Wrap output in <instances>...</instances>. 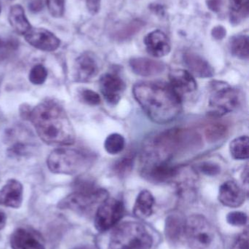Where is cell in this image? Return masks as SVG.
Here are the masks:
<instances>
[{
    "label": "cell",
    "instance_id": "d4e9b609",
    "mask_svg": "<svg viewBox=\"0 0 249 249\" xmlns=\"http://www.w3.org/2000/svg\"><path fill=\"white\" fill-rule=\"evenodd\" d=\"M249 139L247 136H240L234 139L230 145V151L232 158L236 160L248 159Z\"/></svg>",
    "mask_w": 249,
    "mask_h": 249
},
{
    "label": "cell",
    "instance_id": "9c48e42d",
    "mask_svg": "<svg viewBox=\"0 0 249 249\" xmlns=\"http://www.w3.org/2000/svg\"><path fill=\"white\" fill-rule=\"evenodd\" d=\"M124 214V203L108 197L99 205L95 218V225L99 232H105L115 226Z\"/></svg>",
    "mask_w": 249,
    "mask_h": 249
},
{
    "label": "cell",
    "instance_id": "f1b7e54d",
    "mask_svg": "<svg viewBox=\"0 0 249 249\" xmlns=\"http://www.w3.org/2000/svg\"><path fill=\"white\" fill-rule=\"evenodd\" d=\"M134 164V156L127 155L120 158L114 165V171L120 177H124L131 172Z\"/></svg>",
    "mask_w": 249,
    "mask_h": 249
},
{
    "label": "cell",
    "instance_id": "7a4b0ae2",
    "mask_svg": "<svg viewBox=\"0 0 249 249\" xmlns=\"http://www.w3.org/2000/svg\"><path fill=\"white\" fill-rule=\"evenodd\" d=\"M29 119L45 143L57 146H69L74 143V129L67 112L58 102H41L31 110Z\"/></svg>",
    "mask_w": 249,
    "mask_h": 249
},
{
    "label": "cell",
    "instance_id": "f546056e",
    "mask_svg": "<svg viewBox=\"0 0 249 249\" xmlns=\"http://www.w3.org/2000/svg\"><path fill=\"white\" fill-rule=\"evenodd\" d=\"M48 77L46 69L40 64L35 66L29 72V81L34 85H42Z\"/></svg>",
    "mask_w": 249,
    "mask_h": 249
},
{
    "label": "cell",
    "instance_id": "7402d4cb",
    "mask_svg": "<svg viewBox=\"0 0 249 249\" xmlns=\"http://www.w3.org/2000/svg\"><path fill=\"white\" fill-rule=\"evenodd\" d=\"M8 18L12 27L20 35H26L32 28L20 4H14L10 7Z\"/></svg>",
    "mask_w": 249,
    "mask_h": 249
},
{
    "label": "cell",
    "instance_id": "e575fe53",
    "mask_svg": "<svg viewBox=\"0 0 249 249\" xmlns=\"http://www.w3.org/2000/svg\"><path fill=\"white\" fill-rule=\"evenodd\" d=\"M80 98L84 103L92 106L99 105L101 102L100 96L93 90L85 89L80 93Z\"/></svg>",
    "mask_w": 249,
    "mask_h": 249
},
{
    "label": "cell",
    "instance_id": "52a82bcc",
    "mask_svg": "<svg viewBox=\"0 0 249 249\" xmlns=\"http://www.w3.org/2000/svg\"><path fill=\"white\" fill-rule=\"evenodd\" d=\"M108 198L104 189L95 188L88 191H74L58 203L60 209H67L80 214H88Z\"/></svg>",
    "mask_w": 249,
    "mask_h": 249
},
{
    "label": "cell",
    "instance_id": "603a6c76",
    "mask_svg": "<svg viewBox=\"0 0 249 249\" xmlns=\"http://www.w3.org/2000/svg\"><path fill=\"white\" fill-rule=\"evenodd\" d=\"M153 205L154 198L152 193L148 190H143L139 193L136 199L133 213L138 219H146L153 213Z\"/></svg>",
    "mask_w": 249,
    "mask_h": 249
},
{
    "label": "cell",
    "instance_id": "60d3db41",
    "mask_svg": "<svg viewBox=\"0 0 249 249\" xmlns=\"http://www.w3.org/2000/svg\"><path fill=\"white\" fill-rule=\"evenodd\" d=\"M7 222V216L2 212H0V231L5 227Z\"/></svg>",
    "mask_w": 249,
    "mask_h": 249
},
{
    "label": "cell",
    "instance_id": "e0dca14e",
    "mask_svg": "<svg viewBox=\"0 0 249 249\" xmlns=\"http://www.w3.org/2000/svg\"><path fill=\"white\" fill-rule=\"evenodd\" d=\"M178 170L170 162H159L143 167V173L149 179L156 182L171 181L178 174Z\"/></svg>",
    "mask_w": 249,
    "mask_h": 249
},
{
    "label": "cell",
    "instance_id": "ba28073f",
    "mask_svg": "<svg viewBox=\"0 0 249 249\" xmlns=\"http://www.w3.org/2000/svg\"><path fill=\"white\" fill-rule=\"evenodd\" d=\"M239 105L236 90L223 82H213L209 99V113L213 117H222L232 112Z\"/></svg>",
    "mask_w": 249,
    "mask_h": 249
},
{
    "label": "cell",
    "instance_id": "4fadbf2b",
    "mask_svg": "<svg viewBox=\"0 0 249 249\" xmlns=\"http://www.w3.org/2000/svg\"><path fill=\"white\" fill-rule=\"evenodd\" d=\"M244 190L234 181H228L219 188V200L224 206L240 207L245 201Z\"/></svg>",
    "mask_w": 249,
    "mask_h": 249
},
{
    "label": "cell",
    "instance_id": "44dd1931",
    "mask_svg": "<svg viewBox=\"0 0 249 249\" xmlns=\"http://www.w3.org/2000/svg\"><path fill=\"white\" fill-rule=\"evenodd\" d=\"M12 249H45L34 234L23 228L13 232L10 237Z\"/></svg>",
    "mask_w": 249,
    "mask_h": 249
},
{
    "label": "cell",
    "instance_id": "8992f818",
    "mask_svg": "<svg viewBox=\"0 0 249 249\" xmlns=\"http://www.w3.org/2000/svg\"><path fill=\"white\" fill-rule=\"evenodd\" d=\"M153 238L143 225L128 222L115 228L108 249H151Z\"/></svg>",
    "mask_w": 249,
    "mask_h": 249
},
{
    "label": "cell",
    "instance_id": "83f0119b",
    "mask_svg": "<svg viewBox=\"0 0 249 249\" xmlns=\"http://www.w3.org/2000/svg\"><path fill=\"white\" fill-rule=\"evenodd\" d=\"M228 134V127L221 124H209L205 130L206 140L209 143H215L225 137Z\"/></svg>",
    "mask_w": 249,
    "mask_h": 249
},
{
    "label": "cell",
    "instance_id": "f35d334b",
    "mask_svg": "<svg viewBox=\"0 0 249 249\" xmlns=\"http://www.w3.org/2000/svg\"><path fill=\"white\" fill-rule=\"evenodd\" d=\"M212 35H213L215 39H218V40L222 39L225 37V35H226V30H225L223 26H216V27L213 28V30H212Z\"/></svg>",
    "mask_w": 249,
    "mask_h": 249
},
{
    "label": "cell",
    "instance_id": "b9f144b4",
    "mask_svg": "<svg viewBox=\"0 0 249 249\" xmlns=\"http://www.w3.org/2000/svg\"><path fill=\"white\" fill-rule=\"evenodd\" d=\"M1 3H0V13H1Z\"/></svg>",
    "mask_w": 249,
    "mask_h": 249
},
{
    "label": "cell",
    "instance_id": "74e56055",
    "mask_svg": "<svg viewBox=\"0 0 249 249\" xmlns=\"http://www.w3.org/2000/svg\"><path fill=\"white\" fill-rule=\"evenodd\" d=\"M43 8L42 0H32L29 4V9L32 13H38Z\"/></svg>",
    "mask_w": 249,
    "mask_h": 249
},
{
    "label": "cell",
    "instance_id": "1f68e13d",
    "mask_svg": "<svg viewBox=\"0 0 249 249\" xmlns=\"http://www.w3.org/2000/svg\"><path fill=\"white\" fill-rule=\"evenodd\" d=\"M50 14L54 18H60L64 13V0H46Z\"/></svg>",
    "mask_w": 249,
    "mask_h": 249
},
{
    "label": "cell",
    "instance_id": "30bf717a",
    "mask_svg": "<svg viewBox=\"0 0 249 249\" xmlns=\"http://www.w3.org/2000/svg\"><path fill=\"white\" fill-rule=\"evenodd\" d=\"M24 36L29 45L40 51H54L60 46V39L43 28H32Z\"/></svg>",
    "mask_w": 249,
    "mask_h": 249
},
{
    "label": "cell",
    "instance_id": "836d02e7",
    "mask_svg": "<svg viewBox=\"0 0 249 249\" xmlns=\"http://www.w3.org/2000/svg\"><path fill=\"white\" fill-rule=\"evenodd\" d=\"M197 169L207 176H216L221 172V168L218 164L212 162H203L197 165Z\"/></svg>",
    "mask_w": 249,
    "mask_h": 249
},
{
    "label": "cell",
    "instance_id": "ac0fdd59",
    "mask_svg": "<svg viewBox=\"0 0 249 249\" xmlns=\"http://www.w3.org/2000/svg\"><path fill=\"white\" fill-rule=\"evenodd\" d=\"M130 65L134 73L143 77L158 75L165 70L163 63L148 58H132Z\"/></svg>",
    "mask_w": 249,
    "mask_h": 249
},
{
    "label": "cell",
    "instance_id": "2e32d148",
    "mask_svg": "<svg viewBox=\"0 0 249 249\" xmlns=\"http://www.w3.org/2000/svg\"><path fill=\"white\" fill-rule=\"evenodd\" d=\"M146 50L151 55L156 58L165 56L171 52V42L165 33L159 30L149 33L144 39Z\"/></svg>",
    "mask_w": 249,
    "mask_h": 249
},
{
    "label": "cell",
    "instance_id": "277c9868",
    "mask_svg": "<svg viewBox=\"0 0 249 249\" xmlns=\"http://www.w3.org/2000/svg\"><path fill=\"white\" fill-rule=\"evenodd\" d=\"M93 160V156L86 151L59 148L51 152L47 165L51 172L73 175L87 169Z\"/></svg>",
    "mask_w": 249,
    "mask_h": 249
},
{
    "label": "cell",
    "instance_id": "7c38bea8",
    "mask_svg": "<svg viewBox=\"0 0 249 249\" xmlns=\"http://www.w3.org/2000/svg\"><path fill=\"white\" fill-rule=\"evenodd\" d=\"M99 68L95 58L89 53L82 54L76 59L73 77L76 82L86 83L98 74Z\"/></svg>",
    "mask_w": 249,
    "mask_h": 249
},
{
    "label": "cell",
    "instance_id": "5bb4252c",
    "mask_svg": "<svg viewBox=\"0 0 249 249\" xmlns=\"http://www.w3.org/2000/svg\"><path fill=\"white\" fill-rule=\"evenodd\" d=\"M23 191L20 181L8 180L0 190V206L19 209L23 202Z\"/></svg>",
    "mask_w": 249,
    "mask_h": 249
},
{
    "label": "cell",
    "instance_id": "ab89813d",
    "mask_svg": "<svg viewBox=\"0 0 249 249\" xmlns=\"http://www.w3.org/2000/svg\"><path fill=\"white\" fill-rule=\"evenodd\" d=\"M207 5L212 11L219 13L222 8V0H207Z\"/></svg>",
    "mask_w": 249,
    "mask_h": 249
},
{
    "label": "cell",
    "instance_id": "4316f807",
    "mask_svg": "<svg viewBox=\"0 0 249 249\" xmlns=\"http://www.w3.org/2000/svg\"><path fill=\"white\" fill-rule=\"evenodd\" d=\"M105 150L111 155H116L122 152L125 146V139L124 136L118 133H112L105 139Z\"/></svg>",
    "mask_w": 249,
    "mask_h": 249
},
{
    "label": "cell",
    "instance_id": "8d00e7d4",
    "mask_svg": "<svg viewBox=\"0 0 249 249\" xmlns=\"http://www.w3.org/2000/svg\"><path fill=\"white\" fill-rule=\"evenodd\" d=\"M86 7L89 13L96 14L100 9L101 0H86Z\"/></svg>",
    "mask_w": 249,
    "mask_h": 249
},
{
    "label": "cell",
    "instance_id": "9a60e30c",
    "mask_svg": "<svg viewBox=\"0 0 249 249\" xmlns=\"http://www.w3.org/2000/svg\"><path fill=\"white\" fill-rule=\"evenodd\" d=\"M170 86L180 96L192 93L197 89L195 79L190 71L175 70L169 74Z\"/></svg>",
    "mask_w": 249,
    "mask_h": 249
},
{
    "label": "cell",
    "instance_id": "4dcf8cb0",
    "mask_svg": "<svg viewBox=\"0 0 249 249\" xmlns=\"http://www.w3.org/2000/svg\"><path fill=\"white\" fill-rule=\"evenodd\" d=\"M143 26V22L138 21V20L131 22L130 24L123 28L121 30L118 31L116 35H115V36L118 39H127V38L131 37L134 34L139 32Z\"/></svg>",
    "mask_w": 249,
    "mask_h": 249
},
{
    "label": "cell",
    "instance_id": "7bdbcfd3",
    "mask_svg": "<svg viewBox=\"0 0 249 249\" xmlns=\"http://www.w3.org/2000/svg\"><path fill=\"white\" fill-rule=\"evenodd\" d=\"M1 39H0V42H1Z\"/></svg>",
    "mask_w": 249,
    "mask_h": 249
},
{
    "label": "cell",
    "instance_id": "d6986e66",
    "mask_svg": "<svg viewBox=\"0 0 249 249\" xmlns=\"http://www.w3.org/2000/svg\"><path fill=\"white\" fill-rule=\"evenodd\" d=\"M184 61L191 74L200 78L213 77L214 70L203 57L194 53H187L184 55Z\"/></svg>",
    "mask_w": 249,
    "mask_h": 249
},
{
    "label": "cell",
    "instance_id": "d590c367",
    "mask_svg": "<svg viewBox=\"0 0 249 249\" xmlns=\"http://www.w3.org/2000/svg\"><path fill=\"white\" fill-rule=\"evenodd\" d=\"M232 249H249L248 231H244L238 236Z\"/></svg>",
    "mask_w": 249,
    "mask_h": 249
},
{
    "label": "cell",
    "instance_id": "5b68a950",
    "mask_svg": "<svg viewBox=\"0 0 249 249\" xmlns=\"http://www.w3.org/2000/svg\"><path fill=\"white\" fill-rule=\"evenodd\" d=\"M185 238L192 249H222L219 232L202 215H192L186 219Z\"/></svg>",
    "mask_w": 249,
    "mask_h": 249
},
{
    "label": "cell",
    "instance_id": "6da1fadb",
    "mask_svg": "<svg viewBox=\"0 0 249 249\" xmlns=\"http://www.w3.org/2000/svg\"><path fill=\"white\" fill-rule=\"evenodd\" d=\"M133 94L146 115L156 124L172 122L181 114V96L170 85L157 82L137 83Z\"/></svg>",
    "mask_w": 249,
    "mask_h": 249
},
{
    "label": "cell",
    "instance_id": "d6a6232c",
    "mask_svg": "<svg viewBox=\"0 0 249 249\" xmlns=\"http://www.w3.org/2000/svg\"><path fill=\"white\" fill-rule=\"evenodd\" d=\"M227 221L230 225L233 226H244L248 222V216L244 212H232L228 213Z\"/></svg>",
    "mask_w": 249,
    "mask_h": 249
},
{
    "label": "cell",
    "instance_id": "ffe728a7",
    "mask_svg": "<svg viewBox=\"0 0 249 249\" xmlns=\"http://www.w3.org/2000/svg\"><path fill=\"white\" fill-rule=\"evenodd\" d=\"M186 219L182 215L173 213L167 217L165 235L172 244H178L185 238Z\"/></svg>",
    "mask_w": 249,
    "mask_h": 249
},
{
    "label": "cell",
    "instance_id": "cb8c5ba5",
    "mask_svg": "<svg viewBox=\"0 0 249 249\" xmlns=\"http://www.w3.org/2000/svg\"><path fill=\"white\" fill-rule=\"evenodd\" d=\"M230 8V20L238 24L248 17L249 0H228Z\"/></svg>",
    "mask_w": 249,
    "mask_h": 249
},
{
    "label": "cell",
    "instance_id": "8fae6325",
    "mask_svg": "<svg viewBox=\"0 0 249 249\" xmlns=\"http://www.w3.org/2000/svg\"><path fill=\"white\" fill-rule=\"evenodd\" d=\"M99 89L108 103L116 105L125 90L126 85L119 76L114 73H107L99 80Z\"/></svg>",
    "mask_w": 249,
    "mask_h": 249
},
{
    "label": "cell",
    "instance_id": "484cf974",
    "mask_svg": "<svg viewBox=\"0 0 249 249\" xmlns=\"http://www.w3.org/2000/svg\"><path fill=\"white\" fill-rule=\"evenodd\" d=\"M231 53L232 55L241 59H247L249 58V37L246 35H239L234 36L230 43Z\"/></svg>",
    "mask_w": 249,
    "mask_h": 249
},
{
    "label": "cell",
    "instance_id": "3957f363",
    "mask_svg": "<svg viewBox=\"0 0 249 249\" xmlns=\"http://www.w3.org/2000/svg\"><path fill=\"white\" fill-rule=\"evenodd\" d=\"M200 136L191 130L172 128L151 138L143 148L141 161L143 166L170 162L181 152L198 146Z\"/></svg>",
    "mask_w": 249,
    "mask_h": 249
}]
</instances>
